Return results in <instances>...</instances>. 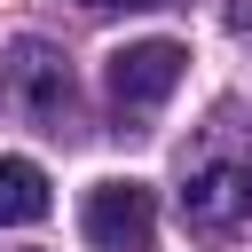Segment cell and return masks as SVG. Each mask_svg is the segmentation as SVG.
I'll use <instances>...</instances> for the list:
<instances>
[{"instance_id":"cell-1","label":"cell","mask_w":252,"mask_h":252,"mask_svg":"<svg viewBox=\"0 0 252 252\" xmlns=\"http://www.w3.org/2000/svg\"><path fill=\"white\" fill-rule=\"evenodd\" d=\"M181 220L205 236L252 220V118H213L197 150H181Z\"/></svg>"},{"instance_id":"cell-2","label":"cell","mask_w":252,"mask_h":252,"mask_svg":"<svg viewBox=\"0 0 252 252\" xmlns=\"http://www.w3.org/2000/svg\"><path fill=\"white\" fill-rule=\"evenodd\" d=\"M79 228H87V244L94 252H142L150 244V228H158V197H150V181H94L87 189V205H79Z\"/></svg>"},{"instance_id":"cell-3","label":"cell","mask_w":252,"mask_h":252,"mask_svg":"<svg viewBox=\"0 0 252 252\" xmlns=\"http://www.w3.org/2000/svg\"><path fill=\"white\" fill-rule=\"evenodd\" d=\"M8 87L24 94V110L39 118V126H71V110H79V87H71V63L47 47V39H16L8 47Z\"/></svg>"},{"instance_id":"cell-4","label":"cell","mask_w":252,"mask_h":252,"mask_svg":"<svg viewBox=\"0 0 252 252\" xmlns=\"http://www.w3.org/2000/svg\"><path fill=\"white\" fill-rule=\"evenodd\" d=\"M181 63H189L181 39H134V47H118L110 55V102L118 110H158L181 87Z\"/></svg>"},{"instance_id":"cell-5","label":"cell","mask_w":252,"mask_h":252,"mask_svg":"<svg viewBox=\"0 0 252 252\" xmlns=\"http://www.w3.org/2000/svg\"><path fill=\"white\" fill-rule=\"evenodd\" d=\"M47 173L32 165V158H0V228H32V220H47Z\"/></svg>"},{"instance_id":"cell-6","label":"cell","mask_w":252,"mask_h":252,"mask_svg":"<svg viewBox=\"0 0 252 252\" xmlns=\"http://www.w3.org/2000/svg\"><path fill=\"white\" fill-rule=\"evenodd\" d=\"M228 24H236V32L252 39V0H228Z\"/></svg>"},{"instance_id":"cell-7","label":"cell","mask_w":252,"mask_h":252,"mask_svg":"<svg viewBox=\"0 0 252 252\" xmlns=\"http://www.w3.org/2000/svg\"><path fill=\"white\" fill-rule=\"evenodd\" d=\"M79 8H94V16H102V8H158V0H79Z\"/></svg>"}]
</instances>
